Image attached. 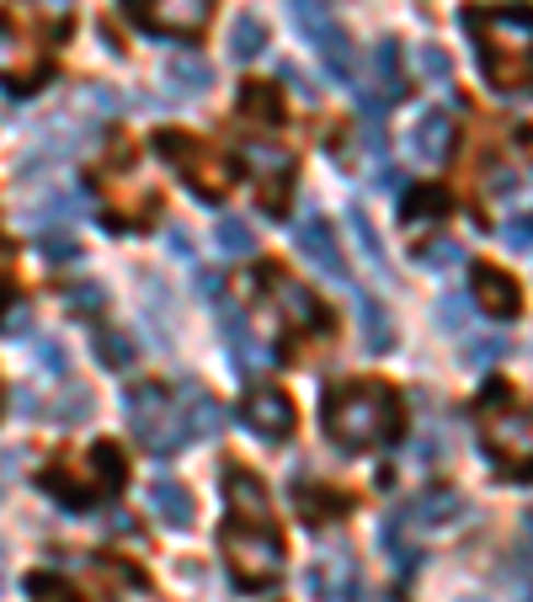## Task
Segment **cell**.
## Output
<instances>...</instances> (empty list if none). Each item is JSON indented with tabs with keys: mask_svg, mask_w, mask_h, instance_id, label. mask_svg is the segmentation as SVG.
<instances>
[{
	"mask_svg": "<svg viewBox=\"0 0 533 602\" xmlns=\"http://www.w3.org/2000/svg\"><path fill=\"white\" fill-rule=\"evenodd\" d=\"M501 352H507V341H501V336H491V341H480L470 358H475V362H491V358H501Z\"/></svg>",
	"mask_w": 533,
	"mask_h": 602,
	"instance_id": "obj_40",
	"label": "cell"
},
{
	"mask_svg": "<svg viewBox=\"0 0 533 602\" xmlns=\"http://www.w3.org/2000/svg\"><path fill=\"white\" fill-rule=\"evenodd\" d=\"M0 76H5V81H16L11 91H33L27 81H38V76H43V59H38V54L27 59L22 38H16V33H11L5 22H0Z\"/></svg>",
	"mask_w": 533,
	"mask_h": 602,
	"instance_id": "obj_20",
	"label": "cell"
},
{
	"mask_svg": "<svg viewBox=\"0 0 533 602\" xmlns=\"http://www.w3.org/2000/svg\"><path fill=\"white\" fill-rule=\"evenodd\" d=\"M470 299H475L486 315H496V321H512L523 293H518V282L507 278L501 267H475V293H470Z\"/></svg>",
	"mask_w": 533,
	"mask_h": 602,
	"instance_id": "obj_16",
	"label": "cell"
},
{
	"mask_svg": "<svg viewBox=\"0 0 533 602\" xmlns=\"http://www.w3.org/2000/svg\"><path fill=\"white\" fill-rule=\"evenodd\" d=\"M38 251H43V262H54V267H65V262H81V245L70 241V235H43Z\"/></svg>",
	"mask_w": 533,
	"mask_h": 602,
	"instance_id": "obj_34",
	"label": "cell"
},
{
	"mask_svg": "<svg viewBox=\"0 0 533 602\" xmlns=\"http://www.w3.org/2000/svg\"><path fill=\"white\" fill-rule=\"evenodd\" d=\"M304 587L315 602H358V565L347 555H326L304 570Z\"/></svg>",
	"mask_w": 533,
	"mask_h": 602,
	"instance_id": "obj_12",
	"label": "cell"
},
{
	"mask_svg": "<svg viewBox=\"0 0 533 602\" xmlns=\"http://www.w3.org/2000/svg\"><path fill=\"white\" fill-rule=\"evenodd\" d=\"M124 485V453L113 442H96L91 448V496L96 490H118Z\"/></svg>",
	"mask_w": 533,
	"mask_h": 602,
	"instance_id": "obj_26",
	"label": "cell"
},
{
	"mask_svg": "<svg viewBox=\"0 0 533 602\" xmlns=\"http://www.w3.org/2000/svg\"><path fill=\"white\" fill-rule=\"evenodd\" d=\"M241 421L251 427V438L262 442H283L293 432V401H288L278 384H256L241 405Z\"/></svg>",
	"mask_w": 533,
	"mask_h": 602,
	"instance_id": "obj_11",
	"label": "cell"
},
{
	"mask_svg": "<svg viewBox=\"0 0 533 602\" xmlns=\"http://www.w3.org/2000/svg\"><path fill=\"white\" fill-rule=\"evenodd\" d=\"M38 358H43V368H48V373H59V379H65V368H70V358H65V352H59V347H54L48 336H38Z\"/></svg>",
	"mask_w": 533,
	"mask_h": 602,
	"instance_id": "obj_38",
	"label": "cell"
},
{
	"mask_svg": "<svg viewBox=\"0 0 533 602\" xmlns=\"http://www.w3.org/2000/svg\"><path fill=\"white\" fill-rule=\"evenodd\" d=\"M507 241H512V245H533V224H512V230H507Z\"/></svg>",
	"mask_w": 533,
	"mask_h": 602,
	"instance_id": "obj_44",
	"label": "cell"
},
{
	"mask_svg": "<svg viewBox=\"0 0 533 602\" xmlns=\"http://www.w3.org/2000/svg\"><path fill=\"white\" fill-rule=\"evenodd\" d=\"M70 310H76V315H96V310H102V288H96V282L70 288Z\"/></svg>",
	"mask_w": 533,
	"mask_h": 602,
	"instance_id": "obj_37",
	"label": "cell"
},
{
	"mask_svg": "<svg viewBox=\"0 0 533 602\" xmlns=\"http://www.w3.org/2000/svg\"><path fill=\"white\" fill-rule=\"evenodd\" d=\"M96 358L107 362V368H134V358H139V341H134V336H124V331H102V336H96Z\"/></svg>",
	"mask_w": 533,
	"mask_h": 602,
	"instance_id": "obj_28",
	"label": "cell"
},
{
	"mask_svg": "<svg viewBox=\"0 0 533 602\" xmlns=\"http://www.w3.org/2000/svg\"><path fill=\"white\" fill-rule=\"evenodd\" d=\"M262 48H267V22L241 11L235 27H230V59H235V65H251V59H262Z\"/></svg>",
	"mask_w": 533,
	"mask_h": 602,
	"instance_id": "obj_22",
	"label": "cell"
},
{
	"mask_svg": "<svg viewBox=\"0 0 533 602\" xmlns=\"http://www.w3.org/2000/svg\"><path fill=\"white\" fill-rule=\"evenodd\" d=\"M150 512H155L165 528H193V490L182 481H171V475L150 481Z\"/></svg>",
	"mask_w": 533,
	"mask_h": 602,
	"instance_id": "obj_17",
	"label": "cell"
},
{
	"mask_svg": "<svg viewBox=\"0 0 533 602\" xmlns=\"http://www.w3.org/2000/svg\"><path fill=\"white\" fill-rule=\"evenodd\" d=\"M373 76H379V107L406 96V70H401V43L395 38L373 43Z\"/></svg>",
	"mask_w": 533,
	"mask_h": 602,
	"instance_id": "obj_21",
	"label": "cell"
},
{
	"mask_svg": "<svg viewBox=\"0 0 533 602\" xmlns=\"http://www.w3.org/2000/svg\"><path fill=\"white\" fill-rule=\"evenodd\" d=\"M224 496H230V522L219 533V549L224 565L235 576V587L246 592H267L283 570V539L273 528V501H267V485L256 481V470L246 464H224Z\"/></svg>",
	"mask_w": 533,
	"mask_h": 602,
	"instance_id": "obj_1",
	"label": "cell"
},
{
	"mask_svg": "<svg viewBox=\"0 0 533 602\" xmlns=\"http://www.w3.org/2000/svg\"><path fill=\"white\" fill-rule=\"evenodd\" d=\"M38 11L54 16V22H65V16H70V0H38Z\"/></svg>",
	"mask_w": 533,
	"mask_h": 602,
	"instance_id": "obj_42",
	"label": "cell"
},
{
	"mask_svg": "<svg viewBox=\"0 0 533 602\" xmlns=\"http://www.w3.org/2000/svg\"><path fill=\"white\" fill-rule=\"evenodd\" d=\"M347 230H352L358 251L369 256L373 273H379V278H390V256H384V241H379V230H373V219L363 213V208H347Z\"/></svg>",
	"mask_w": 533,
	"mask_h": 602,
	"instance_id": "obj_23",
	"label": "cell"
},
{
	"mask_svg": "<svg viewBox=\"0 0 533 602\" xmlns=\"http://www.w3.org/2000/svg\"><path fill=\"white\" fill-rule=\"evenodd\" d=\"M518 144H523V150H529V155H533V128H529V123L518 128Z\"/></svg>",
	"mask_w": 533,
	"mask_h": 602,
	"instance_id": "obj_46",
	"label": "cell"
},
{
	"mask_svg": "<svg viewBox=\"0 0 533 602\" xmlns=\"http://www.w3.org/2000/svg\"><path fill=\"white\" fill-rule=\"evenodd\" d=\"M161 155H171L176 161V171H182V182L198 193V198H224V187H230V165L219 161L208 144H198V139H187V134H161Z\"/></svg>",
	"mask_w": 533,
	"mask_h": 602,
	"instance_id": "obj_7",
	"label": "cell"
},
{
	"mask_svg": "<svg viewBox=\"0 0 533 602\" xmlns=\"http://www.w3.org/2000/svg\"><path fill=\"white\" fill-rule=\"evenodd\" d=\"M171 251H176V256H187V262H193V241H187V230H171Z\"/></svg>",
	"mask_w": 533,
	"mask_h": 602,
	"instance_id": "obj_43",
	"label": "cell"
},
{
	"mask_svg": "<svg viewBox=\"0 0 533 602\" xmlns=\"http://www.w3.org/2000/svg\"><path fill=\"white\" fill-rule=\"evenodd\" d=\"M241 165H246L251 182H256V198H262V208L278 219V213H283V202H288V193H293V155H288V150H278V144L251 139V144H241Z\"/></svg>",
	"mask_w": 533,
	"mask_h": 602,
	"instance_id": "obj_8",
	"label": "cell"
},
{
	"mask_svg": "<svg viewBox=\"0 0 533 602\" xmlns=\"http://www.w3.org/2000/svg\"><path fill=\"white\" fill-rule=\"evenodd\" d=\"M213 241H219L224 256H251L256 251V230H251L246 219H219L213 224Z\"/></svg>",
	"mask_w": 533,
	"mask_h": 602,
	"instance_id": "obj_27",
	"label": "cell"
},
{
	"mask_svg": "<svg viewBox=\"0 0 533 602\" xmlns=\"http://www.w3.org/2000/svg\"><path fill=\"white\" fill-rule=\"evenodd\" d=\"M0 570H5V549H0Z\"/></svg>",
	"mask_w": 533,
	"mask_h": 602,
	"instance_id": "obj_47",
	"label": "cell"
},
{
	"mask_svg": "<svg viewBox=\"0 0 533 602\" xmlns=\"http://www.w3.org/2000/svg\"><path fill=\"white\" fill-rule=\"evenodd\" d=\"M59 416H65V421H85V416H91V390L70 379L65 395H59Z\"/></svg>",
	"mask_w": 533,
	"mask_h": 602,
	"instance_id": "obj_33",
	"label": "cell"
},
{
	"mask_svg": "<svg viewBox=\"0 0 533 602\" xmlns=\"http://www.w3.org/2000/svg\"><path fill=\"white\" fill-rule=\"evenodd\" d=\"M416 256H421V267H459V245L453 241H427Z\"/></svg>",
	"mask_w": 533,
	"mask_h": 602,
	"instance_id": "obj_36",
	"label": "cell"
},
{
	"mask_svg": "<svg viewBox=\"0 0 533 602\" xmlns=\"http://www.w3.org/2000/svg\"><path fill=\"white\" fill-rule=\"evenodd\" d=\"M171 401H176V421H182L187 438H219L224 432V410H219V401L208 395L204 384H182Z\"/></svg>",
	"mask_w": 533,
	"mask_h": 602,
	"instance_id": "obj_13",
	"label": "cell"
},
{
	"mask_svg": "<svg viewBox=\"0 0 533 602\" xmlns=\"http://www.w3.org/2000/svg\"><path fill=\"white\" fill-rule=\"evenodd\" d=\"M128 427H134V438L144 442L155 459H171L187 442L182 421H176V401L165 395L161 384H134L128 390Z\"/></svg>",
	"mask_w": 533,
	"mask_h": 602,
	"instance_id": "obj_5",
	"label": "cell"
},
{
	"mask_svg": "<svg viewBox=\"0 0 533 602\" xmlns=\"http://www.w3.org/2000/svg\"><path fill=\"white\" fill-rule=\"evenodd\" d=\"M33 587H38V592H43V602H76V598H70V592H65V587H54L48 576H38Z\"/></svg>",
	"mask_w": 533,
	"mask_h": 602,
	"instance_id": "obj_41",
	"label": "cell"
},
{
	"mask_svg": "<svg viewBox=\"0 0 533 602\" xmlns=\"http://www.w3.org/2000/svg\"><path fill=\"white\" fill-rule=\"evenodd\" d=\"M128 16L161 38H198L213 16V0H128Z\"/></svg>",
	"mask_w": 533,
	"mask_h": 602,
	"instance_id": "obj_9",
	"label": "cell"
},
{
	"mask_svg": "<svg viewBox=\"0 0 533 602\" xmlns=\"http://www.w3.org/2000/svg\"><path fill=\"white\" fill-rule=\"evenodd\" d=\"M529 602H533V592H529Z\"/></svg>",
	"mask_w": 533,
	"mask_h": 602,
	"instance_id": "obj_48",
	"label": "cell"
},
{
	"mask_svg": "<svg viewBox=\"0 0 533 602\" xmlns=\"http://www.w3.org/2000/svg\"><path fill=\"white\" fill-rule=\"evenodd\" d=\"M453 139H459V128H453V118L443 113V107H427L421 118H416V128H410V144H416V155L427 165H443L453 155Z\"/></svg>",
	"mask_w": 533,
	"mask_h": 602,
	"instance_id": "obj_15",
	"label": "cell"
},
{
	"mask_svg": "<svg viewBox=\"0 0 533 602\" xmlns=\"http://www.w3.org/2000/svg\"><path fill=\"white\" fill-rule=\"evenodd\" d=\"M278 76H283V81L293 85L299 96H315V85H304V76H299V65H278Z\"/></svg>",
	"mask_w": 533,
	"mask_h": 602,
	"instance_id": "obj_39",
	"label": "cell"
},
{
	"mask_svg": "<svg viewBox=\"0 0 533 602\" xmlns=\"http://www.w3.org/2000/svg\"><path fill=\"white\" fill-rule=\"evenodd\" d=\"M443 213H449V198L438 187H410L406 198H401V224H432Z\"/></svg>",
	"mask_w": 533,
	"mask_h": 602,
	"instance_id": "obj_24",
	"label": "cell"
},
{
	"mask_svg": "<svg viewBox=\"0 0 533 602\" xmlns=\"http://www.w3.org/2000/svg\"><path fill=\"white\" fill-rule=\"evenodd\" d=\"M470 293H449L443 304H438V325L443 331H464V321H470V304H464Z\"/></svg>",
	"mask_w": 533,
	"mask_h": 602,
	"instance_id": "obj_35",
	"label": "cell"
},
{
	"mask_svg": "<svg viewBox=\"0 0 533 602\" xmlns=\"http://www.w3.org/2000/svg\"><path fill=\"white\" fill-rule=\"evenodd\" d=\"M224 336H230V358H235V362L256 358V341H251V325H246V315H241V310H235V315L224 310Z\"/></svg>",
	"mask_w": 533,
	"mask_h": 602,
	"instance_id": "obj_32",
	"label": "cell"
},
{
	"mask_svg": "<svg viewBox=\"0 0 533 602\" xmlns=\"http://www.w3.org/2000/svg\"><path fill=\"white\" fill-rule=\"evenodd\" d=\"M464 27L475 38V59H480V76L518 96L533 91V11L529 5H475L464 11Z\"/></svg>",
	"mask_w": 533,
	"mask_h": 602,
	"instance_id": "obj_2",
	"label": "cell"
},
{
	"mask_svg": "<svg viewBox=\"0 0 533 602\" xmlns=\"http://www.w3.org/2000/svg\"><path fill=\"white\" fill-rule=\"evenodd\" d=\"M352 310H358V331H363V347H369L373 358H384L390 347H395V321H390V310L373 299V293H358L352 299Z\"/></svg>",
	"mask_w": 533,
	"mask_h": 602,
	"instance_id": "obj_19",
	"label": "cell"
},
{
	"mask_svg": "<svg viewBox=\"0 0 533 602\" xmlns=\"http://www.w3.org/2000/svg\"><path fill=\"white\" fill-rule=\"evenodd\" d=\"M293 241H299V251L326 273V278H347V256H341V245H336V235H331V224L321 219V213H310V219H299L293 224Z\"/></svg>",
	"mask_w": 533,
	"mask_h": 602,
	"instance_id": "obj_14",
	"label": "cell"
},
{
	"mask_svg": "<svg viewBox=\"0 0 533 602\" xmlns=\"http://www.w3.org/2000/svg\"><path fill=\"white\" fill-rule=\"evenodd\" d=\"M165 85H171V96H208L213 91V65L204 54H171Z\"/></svg>",
	"mask_w": 533,
	"mask_h": 602,
	"instance_id": "obj_18",
	"label": "cell"
},
{
	"mask_svg": "<svg viewBox=\"0 0 533 602\" xmlns=\"http://www.w3.org/2000/svg\"><path fill=\"white\" fill-rule=\"evenodd\" d=\"M416 507H421L416 518L427 522V528H443V522L459 518V507H464V501H459V496H449V490H432V496H421Z\"/></svg>",
	"mask_w": 533,
	"mask_h": 602,
	"instance_id": "obj_29",
	"label": "cell"
},
{
	"mask_svg": "<svg viewBox=\"0 0 533 602\" xmlns=\"http://www.w3.org/2000/svg\"><path fill=\"white\" fill-rule=\"evenodd\" d=\"M267 288H273V310H278V321L288 325V331H326V304L304 288V282H293L288 273H267Z\"/></svg>",
	"mask_w": 533,
	"mask_h": 602,
	"instance_id": "obj_10",
	"label": "cell"
},
{
	"mask_svg": "<svg viewBox=\"0 0 533 602\" xmlns=\"http://www.w3.org/2000/svg\"><path fill=\"white\" fill-rule=\"evenodd\" d=\"M241 113H246L256 128H278V123H283V102H278L273 85H246V91H241Z\"/></svg>",
	"mask_w": 533,
	"mask_h": 602,
	"instance_id": "obj_25",
	"label": "cell"
},
{
	"mask_svg": "<svg viewBox=\"0 0 533 602\" xmlns=\"http://www.w3.org/2000/svg\"><path fill=\"white\" fill-rule=\"evenodd\" d=\"M198 288H204L208 299H219V273H208L204 267V273H198Z\"/></svg>",
	"mask_w": 533,
	"mask_h": 602,
	"instance_id": "obj_45",
	"label": "cell"
},
{
	"mask_svg": "<svg viewBox=\"0 0 533 602\" xmlns=\"http://www.w3.org/2000/svg\"><path fill=\"white\" fill-rule=\"evenodd\" d=\"M416 65H421V76L432 85H453V59L438 43H421V48H416Z\"/></svg>",
	"mask_w": 533,
	"mask_h": 602,
	"instance_id": "obj_30",
	"label": "cell"
},
{
	"mask_svg": "<svg viewBox=\"0 0 533 602\" xmlns=\"http://www.w3.org/2000/svg\"><path fill=\"white\" fill-rule=\"evenodd\" d=\"M486 453L512 481H529L533 475V416L518 410L512 395L496 379H491V390H486Z\"/></svg>",
	"mask_w": 533,
	"mask_h": 602,
	"instance_id": "obj_4",
	"label": "cell"
},
{
	"mask_svg": "<svg viewBox=\"0 0 533 602\" xmlns=\"http://www.w3.org/2000/svg\"><path fill=\"white\" fill-rule=\"evenodd\" d=\"M486 198H496V202H512L518 193H523V176L512 171V165H486Z\"/></svg>",
	"mask_w": 533,
	"mask_h": 602,
	"instance_id": "obj_31",
	"label": "cell"
},
{
	"mask_svg": "<svg viewBox=\"0 0 533 602\" xmlns=\"http://www.w3.org/2000/svg\"><path fill=\"white\" fill-rule=\"evenodd\" d=\"M321 421H326L331 442L347 453L384 448L401 438V395L384 379H341L321 401Z\"/></svg>",
	"mask_w": 533,
	"mask_h": 602,
	"instance_id": "obj_3",
	"label": "cell"
},
{
	"mask_svg": "<svg viewBox=\"0 0 533 602\" xmlns=\"http://www.w3.org/2000/svg\"><path fill=\"white\" fill-rule=\"evenodd\" d=\"M288 11H293V22L304 27V38L315 43V54L326 59L331 76H336V81H352V76H358V43L331 16L326 0H293Z\"/></svg>",
	"mask_w": 533,
	"mask_h": 602,
	"instance_id": "obj_6",
	"label": "cell"
}]
</instances>
